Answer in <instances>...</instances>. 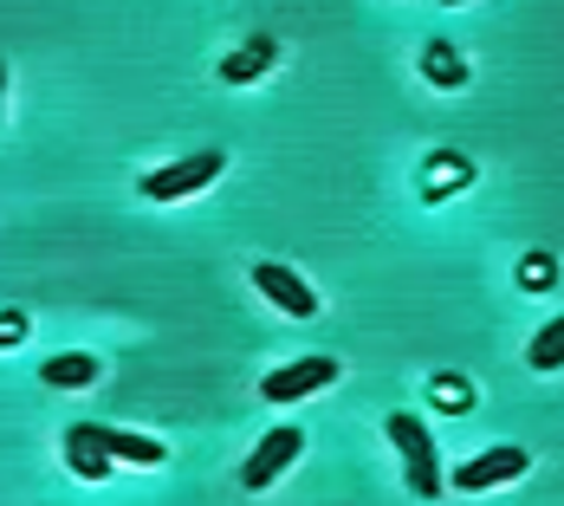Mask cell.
I'll return each mask as SVG.
<instances>
[{"label":"cell","instance_id":"1","mask_svg":"<svg viewBox=\"0 0 564 506\" xmlns=\"http://www.w3.org/2000/svg\"><path fill=\"white\" fill-rule=\"evenodd\" d=\"M383 435L395 442L402 454V467H409V487L422 494V500H442V454H435V435H429V422L422 416H409V409H395L390 422H383Z\"/></svg>","mask_w":564,"mask_h":506},{"label":"cell","instance_id":"2","mask_svg":"<svg viewBox=\"0 0 564 506\" xmlns=\"http://www.w3.org/2000/svg\"><path fill=\"white\" fill-rule=\"evenodd\" d=\"M221 169H227L221 150H195V157H182V163H163L156 175H143V195H150V202H182V195H202Z\"/></svg>","mask_w":564,"mask_h":506},{"label":"cell","instance_id":"3","mask_svg":"<svg viewBox=\"0 0 564 506\" xmlns=\"http://www.w3.org/2000/svg\"><path fill=\"white\" fill-rule=\"evenodd\" d=\"M299 454H305V429H267V442L240 461V487H247V494H267Z\"/></svg>","mask_w":564,"mask_h":506},{"label":"cell","instance_id":"4","mask_svg":"<svg viewBox=\"0 0 564 506\" xmlns=\"http://www.w3.org/2000/svg\"><path fill=\"white\" fill-rule=\"evenodd\" d=\"M325 384H338V357H299V364H280L260 384V396L267 402H299V396H318Z\"/></svg>","mask_w":564,"mask_h":506},{"label":"cell","instance_id":"5","mask_svg":"<svg viewBox=\"0 0 564 506\" xmlns=\"http://www.w3.org/2000/svg\"><path fill=\"white\" fill-rule=\"evenodd\" d=\"M532 467V454L525 449H487L474 454V461H460L448 474V487H460V494H480V487H500V481H519Z\"/></svg>","mask_w":564,"mask_h":506},{"label":"cell","instance_id":"6","mask_svg":"<svg viewBox=\"0 0 564 506\" xmlns=\"http://www.w3.org/2000/svg\"><path fill=\"white\" fill-rule=\"evenodd\" d=\"M78 429H85V442L105 454L111 467L117 461H137V467H163V461H170V449H163L156 435H130V429H105V422H78Z\"/></svg>","mask_w":564,"mask_h":506},{"label":"cell","instance_id":"7","mask_svg":"<svg viewBox=\"0 0 564 506\" xmlns=\"http://www.w3.org/2000/svg\"><path fill=\"white\" fill-rule=\"evenodd\" d=\"M253 286H260L280 312H292V319H318V292L299 280L292 267H280V260H260V267H253Z\"/></svg>","mask_w":564,"mask_h":506},{"label":"cell","instance_id":"8","mask_svg":"<svg viewBox=\"0 0 564 506\" xmlns=\"http://www.w3.org/2000/svg\"><path fill=\"white\" fill-rule=\"evenodd\" d=\"M40 384H53V390H91L98 384V364L85 351H58V357L40 364Z\"/></svg>","mask_w":564,"mask_h":506},{"label":"cell","instance_id":"9","mask_svg":"<svg viewBox=\"0 0 564 506\" xmlns=\"http://www.w3.org/2000/svg\"><path fill=\"white\" fill-rule=\"evenodd\" d=\"M65 467H72L78 481H91V487H105V481H111V461L85 442V429H78V422L65 429Z\"/></svg>","mask_w":564,"mask_h":506},{"label":"cell","instance_id":"10","mask_svg":"<svg viewBox=\"0 0 564 506\" xmlns=\"http://www.w3.org/2000/svg\"><path fill=\"white\" fill-rule=\"evenodd\" d=\"M273 53H280L273 40H253L247 53H227L221 58V78H227V85H253V78H260V65H267Z\"/></svg>","mask_w":564,"mask_h":506},{"label":"cell","instance_id":"11","mask_svg":"<svg viewBox=\"0 0 564 506\" xmlns=\"http://www.w3.org/2000/svg\"><path fill=\"white\" fill-rule=\"evenodd\" d=\"M525 364H532V370H558V364H564V319H552L545 332H532V344H525Z\"/></svg>","mask_w":564,"mask_h":506},{"label":"cell","instance_id":"12","mask_svg":"<svg viewBox=\"0 0 564 506\" xmlns=\"http://www.w3.org/2000/svg\"><path fill=\"white\" fill-rule=\"evenodd\" d=\"M429 85H442V91H460V85H467V65H460V53H454V46H442V40L429 46Z\"/></svg>","mask_w":564,"mask_h":506},{"label":"cell","instance_id":"13","mask_svg":"<svg viewBox=\"0 0 564 506\" xmlns=\"http://www.w3.org/2000/svg\"><path fill=\"white\" fill-rule=\"evenodd\" d=\"M519 286H525V292H552V286H558V260H552V254H532V260L519 267Z\"/></svg>","mask_w":564,"mask_h":506},{"label":"cell","instance_id":"14","mask_svg":"<svg viewBox=\"0 0 564 506\" xmlns=\"http://www.w3.org/2000/svg\"><path fill=\"white\" fill-rule=\"evenodd\" d=\"M20 332H26V325H20V319L7 312V319H0V344H20Z\"/></svg>","mask_w":564,"mask_h":506},{"label":"cell","instance_id":"15","mask_svg":"<svg viewBox=\"0 0 564 506\" xmlns=\"http://www.w3.org/2000/svg\"><path fill=\"white\" fill-rule=\"evenodd\" d=\"M0 105H7V58H0Z\"/></svg>","mask_w":564,"mask_h":506}]
</instances>
